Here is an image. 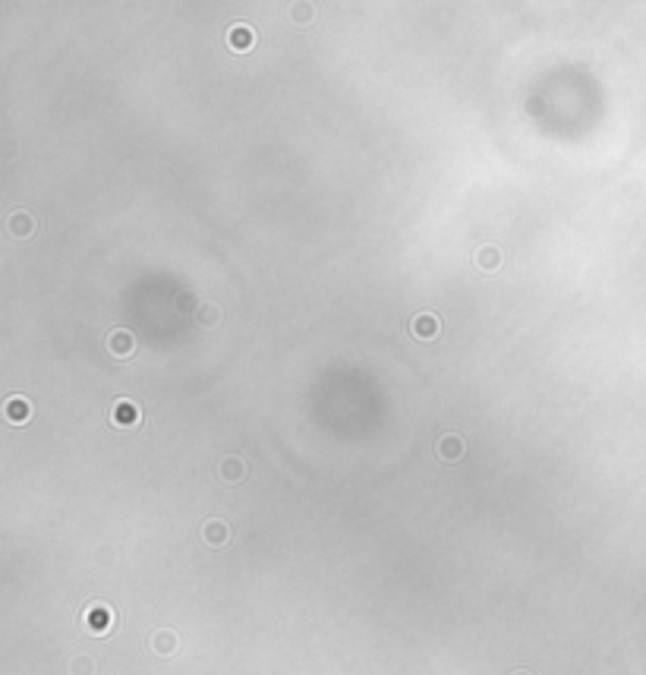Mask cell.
<instances>
[{
  "label": "cell",
  "mask_w": 646,
  "mask_h": 675,
  "mask_svg": "<svg viewBox=\"0 0 646 675\" xmlns=\"http://www.w3.org/2000/svg\"><path fill=\"white\" fill-rule=\"evenodd\" d=\"M290 13H293V22H313V7L309 3H293Z\"/></svg>",
  "instance_id": "9a60e30c"
},
{
  "label": "cell",
  "mask_w": 646,
  "mask_h": 675,
  "mask_svg": "<svg viewBox=\"0 0 646 675\" xmlns=\"http://www.w3.org/2000/svg\"><path fill=\"white\" fill-rule=\"evenodd\" d=\"M243 473H246V467H243V461H240V457H224V461H221V477H224L227 483H237V480H243Z\"/></svg>",
  "instance_id": "4fadbf2b"
},
{
  "label": "cell",
  "mask_w": 646,
  "mask_h": 675,
  "mask_svg": "<svg viewBox=\"0 0 646 675\" xmlns=\"http://www.w3.org/2000/svg\"><path fill=\"white\" fill-rule=\"evenodd\" d=\"M3 416H7L13 426H22V423L32 420V404H28L26 398L13 395V398H7V404H3Z\"/></svg>",
  "instance_id": "8992f818"
},
{
  "label": "cell",
  "mask_w": 646,
  "mask_h": 675,
  "mask_svg": "<svg viewBox=\"0 0 646 675\" xmlns=\"http://www.w3.org/2000/svg\"><path fill=\"white\" fill-rule=\"evenodd\" d=\"M202 539L208 546H224L227 539H231V527H227V521H218V518H211L202 524Z\"/></svg>",
  "instance_id": "9c48e42d"
},
{
  "label": "cell",
  "mask_w": 646,
  "mask_h": 675,
  "mask_svg": "<svg viewBox=\"0 0 646 675\" xmlns=\"http://www.w3.org/2000/svg\"><path fill=\"white\" fill-rule=\"evenodd\" d=\"M224 38H227V48H233V51H252L256 48V29L246 26V22L231 26Z\"/></svg>",
  "instance_id": "5b68a950"
},
{
  "label": "cell",
  "mask_w": 646,
  "mask_h": 675,
  "mask_svg": "<svg viewBox=\"0 0 646 675\" xmlns=\"http://www.w3.org/2000/svg\"><path fill=\"white\" fill-rule=\"evenodd\" d=\"M82 621H85V628L92 635H108L110 625H114V609L104 606V603H92L85 609V615H82Z\"/></svg>",
  "instance_id": "6da1fadb"
},
{
  "label": "cell",
  "mask_w": 646,
  "mask_h": 675,
  "mask_svg": "<svg viewBox=\"0 0 646 675\" xmlns=\"http://www.w3.org/2000/svg\"><path fill=\"white\" fill-rule=\"evenodd\" d=\"M438 332H442V322H438L436 313H420L410 322V334H413L416 341H436Z\"/></svg>",
  "instance_id": "7a4b0ae2"
},
{
  "label": "cell",
  "mask_w": 646,
  "mask_h": 675,
  "mask_svg": "<svg viewBox=\"0 0 646 675\" xmlns=\"http://www.w3.org/2000/svg\"><path fill=\"white\" fill-rule=\"evenodd\" d=\"M514 675H530V672H514Z\"/></svg>",
  "instance_id": "2e32d148"
},
{
  "label": "cell",
  "mask_w": 646,
  "mask_h": 675,
  "mask_svg": "<svg viewBox=\"0 0 646 675\" xmlns=\"http://www.w3.org/2000/svg\"><path fill=\"white\" fill-rule=\"evenodd\" d=\"M139 420H142L139 407L133 401H126V398H120V401L110 407V423L120 426V430H133V426H139Z\"/></svg>",
  "instance_id": "3957f363"
},
{
  "label": "cell",
  "mask_w": 646,
  "mask_h": 675,
  "mask_svg": "<svg viewBox=\"0 0 646 675\" xmlns=\"http://www.w3.org/2000/svg\"><path fill=\"white\" fill-rule=\"evenodd\" d=\"M108 350L117 357V360H126L133 350H136V334L126 332V328H114L108 334Z\"/></svg>",
  "instance_id": "277c9868"
},
{
  "label": "cell",
  "mask_w": 646,
  "mask_h": 675,
  "mask_svg": "<svg viewBox=\"0 0 646 675\" xmlns=\"http://www.w3.org/2000/svg\"><path fill=\"white\" fill-rule=\"evenodd\" d=\"M151 647H155L161 656H170L174 650H177V635H174V631H158V635H151Z\"/></svg>",
  "instance_id": "7c38bea8"
},
{
  "label": "cell",
  "mask_w": 646,
  "mask_h": 675,
  "mask_svg": "<svg viewBox=\"0 0 646 675\" xmlns=\"http://www.w3.org/2000/svg\"><path fill=\"white\" fill-rule=\"evenodd\" d=\"M467 455V445H463V439L457 436V432H445L442 439H438V457L442 461H461V457Z\"/></svg>",
  "instance_id": "52a82bcc"
},
{
  "label": "cell",
  "mask_w": 646,
  "mask_h": 675,
  "mask_svg": "<svg viewBox=\"0 0 646 675\" xmlns=\"http://www.w3.org/2000/svg\"><path fill=\"white\" fill-rule=\"evenodd\" d=\"M473 262H477V266L483 268V272H489V275H492V272H498V268H502L504 256H502V250H498L495 243H483V246L477 250V256H473Z\"/></svg>",
  "instance_id": "ba28073f"
},
{
  "label": "cell",
  "mask_w": 646,
  "mask_h": 675,
  "mask_svg": "<svg viewBox=\"0 0 646 675\" xmlns=\"http://www.w3.org/2000/svg\"><path fill=\"white\" fill-rule=\"evenodd\" d=\"M10 237H16V240H26V237H32V231H35V218L28 212H16L13 218H10Z\"/></svg>",
  "instance_id": "30bf717a"
},
{
  "label": "cell",
  "mask_w": 646,
  "mask_h": 675,
  "mask_svg": "<svg viewBox=\"0 0 646 675\" xmlns=\"http://www.w3.org/2000/svg\"><path fill=\"white\" fill-rule=\"evenodd\" d=\"M218 322H221V307H218V303H202V307L196 309V325L215 328Z\"/></svg>",
  "instance_id": "8fae6325"
},
{
  "label": "cell",
  "mask_w": 646,
  "mask_h": 675,
  "mask_svg": "<svg viewBox=\"0 0 646 675\" xmlns=\"http://www.w3.org/2000/svg\"><path fill=\"white\" fill-rule=\"evenodd\" d=\"M69 672H73V675H92V672H95V662H92L89 656H79V660H73Z\"/></svg>",
  "instance_id": "5bb4252c"
}]
</instances>
